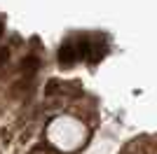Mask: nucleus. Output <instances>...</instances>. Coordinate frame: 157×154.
Segmentation results:
<instances>
[{
	"mask_svg": "<svg viewBox=\"0 0 157 154\" xmlns=\"http://www.w3.org/2000/svg\"><path fill=\"white\" fill-rule=\"evenodd\" d=\"M73 58H75V51H73V45L68 42V45L61 47V51H59V61H61V63H71Z\"/></svg>",
	"mask_w": 157,
	"mask_h": 154,
	"instance_id": "1",
	"label": "nucleus"
},
{
	"mask_svg": "<svg viewBox=\"0 0 157 154\" xmlns=\"http://www.w3.org/2000/svg\"><path fill=\"white\" fill-rule=\"evenodd\" d=\"M21 68H24V72L28 70V75H33V72H35V68H38V58H35V56H28L26 61L21 63Z\"/></svg>",
	"mask_w": 157,
	"mask_h": 154,
	"instance_id": "2",
	"label": "nucleus"
},
{
	"mask_svg": "<svg viewBox=\"0 0 157 154\" xmlns=\"http://www.w3.org/2000/svg\"><path fill=\"white\" fill-rule=\"evenodd\" d=\"M7 56H10V51H7V49H2V51H0V63H2V61H5Z\"/></svg>",
	"mask_w": 157,
	"mask_h": 154,
	"instance_id": "3",
	"label": "nucleus"
},
{
	"mask_svg": "<svg viewBox=\"0 0 157 154\" xmlns=\"http://www.w3.org/2000/svg\"><path fill=\"white\" fill-rule=\"evenodd\" d=\"M0 35H2V24H0Z\"/></svg>",
	"mask_w": 157,
	"mask_h": 154,
	"instance_id": "4",
	"label": "nucleus"
}]
</instances>
